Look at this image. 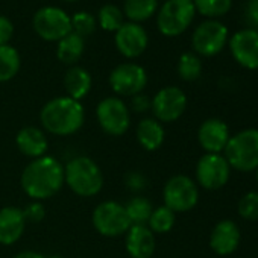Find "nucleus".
I'll return each mask as SVG.
<instances>
[{"label": "nucleus", "mask_w": 258, "mask_h": 258, "mask_svg": "<svg viewBox=\"0 0 258 258\" xmlns=\"http://www.w3.org/2000/svg\"><path fill=\"white\" fill-rule=\"evenodd\" d=\"M20 184L23 191L34 201L49 199L64 185V166L55 157L35 158L25 167Z\"/></svg>", "instance_id": "nucleus-1"}, {"label": "nucleus", "mask_w": 258, "mask_h": 258, "mask_svg": "<svg viewBox=\"0 0 258 258\" xmlns=\"http://www.w3.org/2000/svg\"><path fill=\"white\" fill-rule=\"evenodd\" d=\"M40 121L52 136L67 137L78 133L85 121V111L79 100L59 96L49 100L40 111Z\"/></svg>", "instance_id": "nucleus-2"}, {"label": "nucleus", "mask_w": 258, "mask_h": 258, "mask_svg": "<svg viewBox=\"0 0 258 258\" xmlns=\"http://www.w3.org/2000/svg\"><path fill=\"white\" fill-rule=\"evenodd\" d=\"M64 184L78 196L93 198L103 187V175L91 158L75 157L64 167Z\"/></svg>", "instance_id": "nucleus-3"}, {"label": "nucleus", "mask_w": 258, "mask_h": 258, "mask_svg": "<svg viewBox=\"0 0 258 258\" xmlns=\"http://www.w3.org/2000/svg\"><path fill=\"white\" fill-rule=\"evenodd\" d=\"M223 157L234 170L255 172L258 167V129L247 127L231 136Z\"/></svg>", "instance_id": "nucleus-4"}, {"label": "nucleus", "mask_w": 258, "mask_h": 258, "mask_svg": "<svg viewBox=\"0 0 258 258\" xmlns=\"http://www.w3.org/2000/svg\"><path fill=\"white\" fill-rule=\"evenodd\" d=\"M195 14L193 0H166L158 14V29L166 37H178L191 25Z\"/></svg>", "instance_id": "nucleus-5"}, {"label": "nucleus", "mask_w": 258, "mask_h": 258, "mask_svg": "<svg viewBox=\"0 0 258 258\" xmlns=\"http://www.w3.org/2000/svg\"><path fill=\"white\" fill-rule=\"evenodd\" d=\"M91 220L96 231L105 237L123 235L133 226L126 214L124 205L115 201H105L99 204L93 211Z\"/></svg>", "instance_id": "nucleus-6"}, {"label": "nucleus", "mask_w": 258, "mask_h": 258, "mask_svg": "<svg viewBox=\"0 0 258 258\" xmlns=\"http://www.w3.org/2000/svg\"><path fill=\"white\" fill-rule=\"evenodd\" d=\"M164 205L176 213H187L198 205L199 188L198 184L185 175L172 176L163 190Z\"/></svg>", "instance_id": "nucleus-7"}, {"label": "nucleus", "mask_w": 258, "mask_h": 258, "mask_svg": "<svg viewBox=\"0 0 258 258\" xmlns=\"http://www.w3.org/2000/svg\"><path fill=\"white\" fill-rule=\"evenodd\" d=\"M96 117L102 131L112 137L123 136L131 126V112L120 97H105L96 108Z\"/></svg>", "instance_id": "nucleus-8"}, {"label": "nucleus", "mask_w": 258, "mask_h": 258, "mask_svg": "<svg viewBox=\"0 0 258 258\" xmlns=\"http://www.w3.org/2000/svg\"><path fill=\"white\" fill-rule=\"evenodd\" d=\"M231 170L222 154H205L196 164V181L205 190H219L228 184Z\"/></svg>", "instance_id": "nucleus-9"}, {"label": "nucleus", "mask_w": 258, "mask_h": 258, "mask_svg": "<svg viewBox=\"0 0 258 258\" xmlns=\"http://www.w3.org/2000/svg\"><path fill=\"white\" fill-rule=\"evenodd\" d=\"M228 41V28L219 20H205L193 32L191 44L198 55L214 56L223 50Z\"/></svg>", "instance_id": "nucleus-10"}, {"label": "nucleus", "mask_w": 258, "mask_h": 258, "mask_svg": "<svg viewBox=\"0 0 258 258\" xmlns=\"http://www.w3.org/2000/svg\"><path fill=\"white\" fill-rule=\"evenodd\" d=\"M35 32L47 41H59L72 32L70 17L56 7H44L34 16Z\"/></svg>", "instance_id": "nucleus-11"}, {"label": "nucleus", "mask_w": 258, "mask_h": 258, "mask_svg": "<svg viewBox=\"0 0 258 258\" xmlns=\"http://www.w3.org/2000/svg\"><path fill=\"white\" fill-rule=\"evenodd\" d=\"M187 108V96L178 87H164L152 99L151 109L160 123L176 121Z\"/></svg>", "instance_id": "nucleus-12"}, {"label": "nucleus", "mask_w": 258, "mask_h": 258, "mask_svg": "<svg viewBox=\"0 0 258 258\" xmlns=\"http://www.w3.org/2000/svg\"><path fill=\"white\" fill-rule=\"evenodd\" d=\"M148 84V75L139 64L124 62L117 66L109 75V85L118 96L133 97L140 94Z\"/></svg>", "instance_id": "nucleus-13"}, {"label": "nucleus", "mask_w": 258, "mask_h": 258, "mask_svg": "<svg viewBox=\"0 0 258 258\" xmlns=\"http://www.w3.org/2000/svg\"><path fill=\"white\" fill-rule=\"evenodd\" d=\"M229 50L238 66L258 70V31L247 28L235 32L229 40Z\"/></svg>", "instance_id": "nucleus-14"}, {"label": "nucleus", "mask_w": 258, "mask_h": 258, "mask_svg": "<svg viewBox=\"0 0 258 258\" xmlns=\"http://www.w3.org/2000/svg\"><path fill=\"white\" fill-rule=\"evenodd\" d=\"M229 137V127L220 118H207L198 129V142L207 154H222Z\"/></svg>", "instance_id": "nucleus-15"}, {"label": "nucleus", "mask_w": 258, "mask_h": 258, "mask_svg": "<svg viewBox=\"0 0 258 258\" xmlns=\"http://www.w3.org/2000/svg\"><path fill=\"white\" fill-rule=\"evenodd\" d=\"M148 34L139 23H123L115 32V46L126 58L140 56L148 47Z\"/></svg>", "instance_id": "nucleus-16"}, {"label": "nucleus", "mask_w": 258, "mask_h": 258, "mask_svg": "<svg viewBox=\"0 0 258 258\" xmlns=\"http://www.w3.org/2000/svg\"><path fill=\"white\" fill-rule=\"evenodd\" d=\"M240 228L234 220L223 219L217 222L210 234V247L217 255H231L240 244Z\"/></svg>", "instance_id": "nucleus-17"}, {"label": "nucleus", "mask_w": 258, "mask_h": 258, "mask_svg": "<svg viewBox=\"0 0 258 258\" xmlns=\"http://www.w3.org/2000/svg\"><path fill=\"white\" fill-rule=\"evenodd\" d=\"M126 250L131 258H151L155 252V234L148 225H133L126 232Z\"/></svg>", "instance_id": "nucleus-18"}, {"label": "nucleus", "mask_w": 258, "mask_h": 258, "mask_svg": "<svg viewBox=\"0 0 258 258\" xmlns=\"http://www.w3.org/2000/svg\"><path fill=\"white\" fill-rule=\"evenodd\" d=\"M26 228L22 208L5 207L0 210V244L11 246L20 240Z\"/></svg>", "instance_id": "nucleus-19"}, {"label": "nucleus", "mask_w": 258, "mask_h": 258, "mask_svg": "<svg viewBox=\"0 0 258 258\" xmlns=\"http://www.w3.org/2000/svg\"><path fill=\"white\" fill-rule=\"evenodd\" d=\"M16 143L19 151L29 157V158H40L44 157L47 148H49V142H47V136L44 134V131H41L37 126H26L23 129H20L17 137H16Z\"/></svg>", "instance_id": "nucleus-20"}, {"label": "nucleus", "mask_w": 258, "mask_h": 258, "mask_svg": "<svg viewBox=\"0 0 258 258\" xmlns=\"http://www.w3.org/2000/svg\"><path fill=\"white\" fill-rule=\"evenodd\" d=\"M137 142L139 145L149 152H154L157 149H160L164 143L166 139V133L163 124L157 120V118H143L139 126H137Z\"/></svg>", "instance_id": "nucleus-21"}, {"label": "nucleus", "mask_w": 258, "mask_h": 258, "mask_svg": "<svg viewBox=\"0 0 258 258\" xmlns=\"http://www.w3.org/2000/svg\"><path fill=\"white\" fill-rule=\"evenodd\" d=\"M64 88H66L69 97H72L75 100L84 99L91 90L90 73L85 69L78 67V66L70 67L64 76Z\"/></svg>", "instance_id": "nucleus-22"}, {"label": "nucleus", "mask_w": 258, "mask_h": 258, "mask_svg": "<svg viewBox=\"0 0 258 258\" xmlns=\"http://www.w3.org/2000/svg\"><path fill=\"white\" fill-rule=\"evenodd\" d=\"M84 47H85L84 38L75 32H70L69 35H66L62 40L58 41L56 56L61 62H64L67 66H73L82 56Z\"/></svg>", "instance_id": "nucleus-23"}, {"label": "nucleus", "mask_w": 258, "mask_h": 258, "mask_svg": "<svg viewBox=\"0 0 258 258\" xmlns=\"http://www.w3.org/2000/svg\"><path fill=\"white\" fill-rule=\"evenodd\" d=\"M126 214L131 220V225H148V220L154 211L152 202L143 196H134L124 205Z\"/></svg>", "instance_id": "nucleus-24"}, {"label": "nucleus", "mask_w": 258, "mask_h": 258, "mask_svg": "<svg viewBox=\"0 0 258 258\" xmlns=\"http://www.w3.org/2000/svg\"><path fill=\"white\" fill-rule=\"evenodd\" d=\"M20 70V55L10 46H0V82L11 81Z\"/></svg>", "instance_id": "nucleus-25"}, {"label": "nucleus", "mask_w": 258, "mask_h": 258, "mask_svg": "<svg viewBox=\"0 0 258 258\" xmlns=\"http://www.w3.org/2000/svg\"><path fill=\"white\" fill-rule=\"evenodd\" d=\"M158 8V0H126L124 14L133 23L145 22L154 16Z\"/></svg>", "instance_id": "nucleus-26"}, {"label": "nucleus", "mask_w": 258, "mask_h": 258, "mask_svg": "<svg viewBox=\"0 0 258 258\" xmlns=\"http://www.w3.org/2000/svg\"><path fill=\"white\" fill-rule=\"evenodd\" d=\"M175 219H176L175 213L170 208H167L166 205H161V207L154 208V211L148 220V228L154 234H166L173 228Z\"/></svg>", "instance_id": "nucleus-27"}, {"label": "nucleus", "mask_w": 258, "mask_h": 258, "mask_svg": "<svg viewBox=\"0 0 258 258\" xmlns=\"http://www.w3.org/2000/svg\"><path fill=\"white\" fill-rule=\"evenodd\" d=\"M178 73H179L181 79H184V81H188V82L196 81L202 73L201 58L191 52L182 53L178 61Z\"/></svg>", "instance_id": "nucleus-28"}, {"label": "nucleus", "mask_w": 258, "mask_h": 258, "mask_svg": "<svg viewBox=\"0 0 258 258\" xmlns=\"http://www.w3.org/2000/svg\"><path fill=\"white\" fill-rule=\"evenodd\" d=\"M193 4L199 14L214 19L225 16L231 10L232 0H193Z\"/></svg>", "instance_id": "nucleus-29"}, {"label": "nucleus", "mask_w": 258, "mask_h": 258, "mask_svg": "<svg viewBox=\"0 0 258 258\" xmlns=\"http://www.w3.org/2000/svg\"><path fill=\"white\" fill-rule=\"evenodd\" d=\"M99 23L102 29L117 32L123 26V13L115 5H105L99 11Z\"/></svg>", "instance_id": "nucleus-30"}, {"label": "nucleus", "mask_w": 258, "mask_h": 258, "mask_svg": "<svg viewBox=\"0 0 258 258\" xmlns=\"http://www.w3.org/2000/svg\"><path fill=\"white\" fill-rule=\"evenodd\" d=\"M238 214L244 220L256 222L258 220V190L256 191H247L243 195L237 205Z\"/></svg>", "instance_id": "nucleus-31"}, {"label": "nucleus", "mask_w": 258, "mask_h": 258, "mask_svg": "<svg viewBox=\"0 0 258 258\" xmlns=\"http://www.w3.org/2000/svg\"><path fill=\"white\" fill-rule=\"evenodd\" d=\"M72 20V32L78 34L79 37L91 35L96 31V19L88 13H76Z\"/></svg>", "instance_id": "nucleus-32"}, {"label": "nucleus", "mask_w": 258, "mask_h": 258, "mask_svg": "<svg viewBox=\"0 0 258 258\" xmlns=\"http://www.w3.org/2000/svg\"><path fill=\"white\" fill-rule=\"evenodd\" d=\"M23 216L26 219V223L31 222V223H38L41 222L44 217H46V210H44V205L40 202V201H32L31 204H28L23 210Z\"/></svg>", "instance_id": "nucleus-33"}, {"label": "nucleus", "mask_w": 258, "mask_h": 258, "mask_svg": "<svg viewBox=\"0 0 258 258\" xmlns=\"http://www.w3.org/2000/svg\"><path fill=\"white\" fill-rule=\"evenodd\" d=\"M14 35V25L13 22L5 17V16H0V46L8 44L10 40Z\"/></svg>", "instance_id": "nucleus-34"}, {"label": "nucleus", "mask_w": 258, "mask_h": 258, "mask_svg": "<svg viewBox=\"0 0 258 258\" xmlns=\"http://www.w3.org/2000/svg\"><path fill=\"white\" fill-rule=\"evenodd\" d=\"M126 185L129 190H133V191H142L146 187V179L142 173L133 172L126 176Z\"/></svg>", "instance_id": "nucleus-35"}, {"label": "nucleus", "mask_w": 258, "mask_h": 258, "mask_svg": "<svg viewBox=\"0 0 258 258\" xmlns=\"http://www.w3.org/2000/svg\"><path fill=\"white\" fill-rule=\"evenodd\" d=\"M246 20L252 25L253 31H258V0H249L246 5Z\"/></svg>", "instance_id": "nucleus-36"}, {"label": "nucleus", "mask_w": 258, "mask_h": 258, "mask_svg": "<svg viewBox=\"0 0 258 258\" xmlns=\"http://www.w3.org/2000/svg\"><path fill=\"white\" fill-rule=\"evenodd\" d=\"M151 103H152V100H151L148 96L142 94V93L133 96V100H131V106H133V109L137 111V112H145V111H148V109L151 108Z\"/></svg>", "instance_id": "nucleus-37"}, {"label": "nucleus", "mask_w": 258, "mask_h": 258, "mask_svg": "<svg viewBox=\"0 0 258 258\" xmlns=\"http://www.w3.org/2000/svg\"><path fill=\"white\" fill-rule=\"evenodd\" d=\"M14 258H46V256L35 250H23V252H19Z\"/></svg>", "instance_id": "nucleus-38"}, {"label": "nucleus", "mask_w": 258, "mask_h": 258, "mask_svg": "<svg viewBox=\"0 0 258 258\" xmlns=\"http://www.w3.org/2000/svg\"><path fill=\"white\" fill-rule=\"evenodd\" d=\"M49 258H62L61 255H52V256H49Z\"/></svg>", "instance_id": "nucleus-39"}, {"label": "nucleus", "mask_w": 258, "mask_h": 258, "mask_svg": "<svg viewBox=\"0 0 258 258\" xmlns=\"http://www.w3.org/2000/svg\"><path fill=\"white\" fill-rule=\"evenodd\" d=\"M255 173H256V175H255V178H256V184H258V167H256V170H255Z\"/></svg>", "instance_id": "nucleus-40"}, {"label": "nucleus", "mask_w": 258, "mask_h": 258, "mask_svg": "<svg viewBox=\"0 0 258 258\" xmlns=\"http://www.w3.org/2000/svg\"><path fill=\"white\" fill-rule=\"evenodd\" d=\"M69 2H73V0H69Z\"/></svg>", "instance_id": "nucleus-41"}]
</instances>
